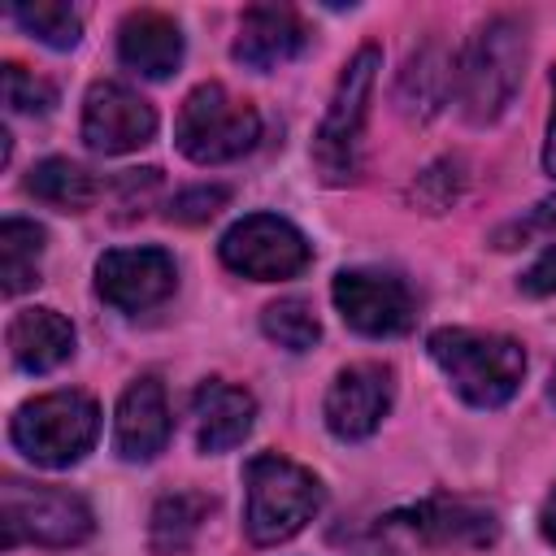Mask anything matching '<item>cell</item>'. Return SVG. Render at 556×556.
<instances>
[{
    "mask_svg": "<svg viewBox=\"0 0 556 556\" xmlns=\"http://www.w3.org/2000/svg\"><path fill=\"white\" fill-rule=\"evenodd\" d=\"M543 169L556 178V70H552V117H547V139H543Z\"/></svg>",
    "mask_w": 556,
    "mask_h": 556,
    "instance_id": "obj_29",
    "label": "cell"
},
{
    "mask_svg": "<svg viewBox=\"0 0 556 556\" xmlns=\"http://www.w3.org/2000/svg\"><path fill=\"white\" fill-rule=\"evenodd\" d=\"M308 48V26L291 4H252L239 17V35L230 43V56L243 70L269 74L287 61H295Z\"/></svg>",
    "mask_w": 556,
    "mask_h": 556,
    "instance_id": "obj_14",
    "label": "cell"
},
{
    "mask_svg": "<svg viewBox=\"0 0 556 556\" xmlns=\"http://www.w3.org/2000/svg\"><path fill=\"white\" fill-rule=\"evenodd\" d=\"M213 495L204 491H169L152 504V517H148V547L156 556H182L195 547L204 521L213 517Z\"/></svg>",
    "mask_w": 556,
    "mask_h": 556,
    "instance_id": "obj_20",
    "label": "cell"
},
{
    "mask_svg": "<svg viewBox=\"0 0 556 556\" xmlns=\"http://www.w3.org/2000/svg\"><path fill=\"white\" fill-rule=\"evenodd\" d=\"M96 530V517L83 495L65 486L4 478L0 486V543H35V547H78Z\"/></svg>",
    "mask_w": 556,
    "mask_h": 556,
    "instance_id": "obj_7",
    "label": "cell"
},
{
    "mask_svg": "<svg viewBox=\"0 0 556 556\" xmlns=\"http://www.w3.org/2000/svg\"><path fill=\"white\" fill-rule=\"evenodd\" d=\"M500 539V513L465 495H430L395 508L352 534L356 556H400L404 547H486Z\"/></svg>",
    "mask_w": 556,
    "mask_h": 556,
    "instance_id": "obj_1",
    "label": "cell"
},
{
    "mask_svg": "<svg viewBox=\"0 0 556 556\" xmlns=\"http://www.w3.org/2000/svg\"><path fill=\"white\" fill-rule=\"evenodd\" d=\"M521 74H526V26L508 13L486 17L473 30V39L465 43V52L456 56L460 113L473 126L495 122L513 104V96L521 87Z\"/></svg>",
    "mask_w": 556,
    "mask_h": 556,
    "instance_id": "obj_3",
    "label": "cell"
},
{
    "mask_svg": "<svg viewBox=\"0 0 556 556\" xmlns=\"http://www.w3.org/2000/svg\"><path fill=\"white\" fill-rule=\"evenodd\" d=\"M156 135V109L126 83L100 78L83 96V143L100 156H122Z\"/></svg>",
    "mask_w": 556,
    "mask_h": 556,
    "instance_id": "obj_11",
    "label": "cell"
},
{
    "mask_svg": "<svg viewBox=\"0 0 556 556\" xmlns=\"http://www.w3.org/2000/svg\"><path fill=\"white\" fill-rule=\"evenodd\" d=\"M521 291H526V295H534V300L556 291V243H547V248H543V256L521 274Z\"/></svg>",
    "mask_w": 556,
    "mask_h": 556,
    "instance_id": "obj_28",
    "label": "cell"
},
{
    "mask_svg": "<svg viewBox=\"0 0 556 556\" xmlns=\"http://www.w3.org/2000/svg\"><path fill=\"white\" fill-rule=\"evenodd\" d=\"M252 421H256L252 391H243L235 382H222V378H208V382L195 387V395H191V426H195V447L204 456L239 447L252 434Z\"/></svg>",
    "mask_w": 556,
    "mask_h": 556,
    "instance_id": "obj_16",
    "label": "cell"
},
{
    "mask_svg": "<svg viewBox=\"0 0 556 556\" xmlns=\"http://www.w3.org/2000/svg\"><path fill=\"white\" fill-rule=\"evenodd\" d=\"M547 395H552V404H556V374H552V387H547Z\"/></svg>",
    "mask_w": 556,
    "mask_h": 556,
    "instance_id": "obj_31",
    "label": "cell"
},
{
    "mask_svg": "<svg viewBox=\"0 0 556 556\" xmlns=\"http://www.w3.org/2000/svg\"><path fill=\"white\" fill-rule=\"evenodd\" d=\"M169 404H165V387L161 378L143 374L135 378L122 400H117V413H113V447L122 460L130 465H143V460H156L169 443Z\"/></svg>",
    "mask_w": 556,
    "mask_h": 556,
    "instance_id": "obj_15",
    "label": "cell"
},
{
    "mask_svg": "<svg viewBox=\"0 0 556 556\" xmlns=\"http://www.w3.org/2000/svg\"><path fill=\"white\" fill-rule=\"evenodd\" d=\"M178 265L165 248H113L96 261V291L117 313H143L174 295Z\"/></svg>",
    "mask_w": 556,
    "mask_h": 556,
    "instance_id": "obj_13",
    "label": "cell"
},
{
    "mask_svg": "<svg viewBox=\"0 0 556 556\" xmlns=\"http://www.w3.org/2000/svg\"><path fill=\"white\" fill-rule=\"evenodd\" d=\"M330 300L339 308V317L365 334V339H391L404 334L413 326V291L404 278L395 274H378V269H339Z\"/></svg>",
    "mask_w": 556,
    "mask_h": 556,
    "instance_id": "obj_10",
    "label": "cell"
},
{
    "mask_svg": "<svg viewBox=\"0 0 556 556\" xmlns=\"http://www.w3.org/2000/svg\"><path fill=\"white\" fill-rule=\"evenodd\" d=\"M456 91V56L443 48V43H421L408 65L400 70V87H395V104L408 122H426L434 117L447 96Z\"/></svg>",
    "mask_w": 556,
    "mask_h": 556,
    "instance_id": "obj_19",
    "label": "cell"
},
{
    "mask_svg": "<svg viewBox=\"0 0 556 556\" xmlns=\"http://www.w3.org/2000/svg\"><path fill=\"white\" fill-rule=\"evenodd\" d=\"M556 222V195L552 200H543V204H534V213L530 217H517V222H508V226H500L495 230V248H517V243H526V239H534L543 226H552Z\"/></svg>",
    "mask_w": 556,
    "mask_h": 556,
    "instance_id": "obj_27",
    "label": "cell"
},
{
    "mask_svg": "<svg viewBox=\"0 0 556 556\" xmlns=\"http://www.w3.org/2000/svg\"><path fill=\"white\" fill-rule=\"evenodd\" d=\"M243 491H248L243 530L256 547H278V543L295 539L321 508L317 473L278 456V452H261L248 460Z\"/></svg>",
    "mask_w": 556,
    "mask_h": 556,
    "instance_id": "obj_4",
    "label": "cell"
},
{
    "mask_svg": "<svg viewBox=\"0 0 556 556\" xmlns=\"http://www.w3.org/2000/svg\"><path fill=\"white\" fill-rule=\"evenodd\" d=\"M217 256L230 274H243L252 282H282L308 269L313 243L278 213H248L217 239Z\"/></svg>",
    "mask_w": 556,
    "mask_h": 556,
    "instance_id": "obj_9",
    "label": "cell"
},
{
    "mask_svg": "<svg viewBox=\"0 0 556 556\" xmlns=\"http://www.w3.org/2000/svg\"><path fill=\"white\" fill-rule=\"evenodd\" d=\"M39 256H43V226L26 217L0 222V287L4 295H22L39 282Z\"/></svg>",
    "mask_w": 556,
    "mask_h": 556,
    "instance_id": "obj_22",
    "label": "cell"
},
{
    "mask_svg": "<svg viewBox=\"0 0 556 556\" xmlns=\"http://www.w3.org/2000/svg\"><path fill=\"white\" fill-rule=\"evenodd\" d=\"M226 204H230V187H222V182H200V187L178 191V195L169 200L165 217L178 222V226H200V222L217 217Z\"/></svg>",
    "mask_w": 556,
    "mask_h": 556,
    "instance_id": "obj_25",
    "label": "cell"
},
{
    "mask_svg": "<svg viewBox=\"0 0 556 556\" xmlns=\"http://www.w3.org/2000/svg\"><path fill=\"white\" fill-rule=\"evenodd\" d=\"M378 70H382V52H378V43H365V48H356V56L343 65V74L334 83L326 117L313 135V169L326 187H348L356 178L361 135H365L369 91H374Z\"/></svg>",
    "mask_w": 556,
    "mask_h": 556,
    "instance_id": "obj_6",
    "label": "cell"
},
{
    "mask_svg": "<svg viewBox=\"0 0 556 556\" xmlns=\"http://www.w3.org/2000/svg\"><path fill=\"white\" fill-rule=\"evenodd\" d=\"M426 352L469 408L508 404L526 378V352L508 334L469 330V326H439V330H430Z\"/></svg>",
    "mask_w": 556,
    "mask_h": 556,
    "instance_id": "obj_2",
    "label": "cell"
},
{
    "mask_svg": "<svg viewBox=\"0 0 556 556\" xmlns=\"http://www.w3.org/2000/svg\"><path fill=\"white\" fill-rule=\"evenodd\" d=\"M9 17L39 43L70 52L83 39V17L61 0H35V4H9Z\"/></svg>",
    "mask_w": 556,
    "mask_h": 556,
    "instance_id": "obj_23",
    "label": "cell"
},
{
    "mask_svg": "<svg viewBox=\"0 0 556 556\" xmlns=\"http://www.w3.org/2000/svg\"><path fill=\"white\" fill-rule=\"evenodd\" d=\"M4 104L13 113H48L56 104V91H52V83L35 78L26 65L9 61L4 65Z\"/></svg>",
    "mask_w": 556,
    "mask_h": 556,
    "instance_id": "obj_26",
    "label": "cell"
},
{
    "mask_svg": "<svg viewBox=\"0 0 556 556\" xmlns=\"http://www.w3.org/2000/svg\"><path fill=\"white\" fill-rule=\"evenodd\" d=\"M256 139H261V113L248 100L230 96L222 83H200L178 109L174 143L195 165L239 161L243 152L256 148Z\"/></svg>",
    "mask_w": 556,
    "mask_h": 556,
    "instance_id": "obj_8",
    "label": "cell"
},
{
    "mask_svg": "<svg viewBox=\"0 0 556 556\" xmlns=\"http://www.w3.org/2000/svg\"><path fill=\"white\" fill-rule=\"evenodd\" d=\"M261 330L269 343L287 348V352H308L317 339H321V321L313 313L308 300L300 295H287V300H274L261 308Z\"/></svg>",
    "mask_w": 556,
    "mask_h": 556,
    "instance_id": "obj_24",
    "label": "cell"
},
{
    "mask_svg": "<svg viewBox=\"0 0 556 556\" xmlns=\"http://www.w3.org/2000/svg\"><path fill=\"white\" fill-rule=\"evenodd\" d=\"M100 434V408L87 391H48L26 400L13 421H9V439L13 447L39 465V469H70L78 465Z\"/></svg>",
    "mask_w": 556,
    "mask_h": 556,
    "instance_id": "obj_5",
    "label": "cell"
},
{
    "mask_svg": "<svg viewBox=\"0 0 556 556\" xmlns=\"http://www.w3.org/2000/svg\"><path fill=\"white\" fill-rule=\"evenodd\" d=\"M391 400H395L391 365L356 361V365L339 369L330 391H326V404H321L326 430L334 439H343V443H361V439H369L382 426V417L391 413Z\"/></svg>",
    "mask_w": 556,
    "mask_h": 556,
    "instance_id": "obj_12",
    "label": "cell"
},
{
    "mask_svg": "<svg viewBox=\"0 0 556 556\" xmlns=\"http://www.w3.org/2000/svg\"><path fill=\"white\" fill-rule=\"evenodd\" d=\"M9 356L22 374H52L74 356V326L56 308H22L9 321Z\"/></svg>",
    "mask_w": 556,
    "mask_h": 556,
    "instance_id": "obj_18",
    "label": "cell"
},
{
    "mask_svg": "<svg viewBox=\"0 0 556 556\" xmlns=\"http://www.w3.org/2000/svg\"><path fill=\"white\" fill-rule=\"evenodd\" d=\"M26 191L56 213H87L100 195V182L87 165H78L70 156H48L26 174Z\"/></svg>",
    "mask_w": 556,
    "mask_h": 556,
    "instance_id": "obj_21",
    "label": "cell"
},
{
    "mask_svg": "<svg viewBox=\"0 0 556 556\" xmlns=\"http://www.w3.org/2000/svg\"><path fill=\"white\" fill-rule=\"evenodd\" d=\"M539 534L556 547V486L547 491V500H543V508H539Z\"/></svg>",
    "mask_w": 556,
    "mask_h": 556,
    "instance_id": "obj_30",
    "label": "cell"
},
{
    "mask_svg": "<svg viewBox=\"0 0 556 556\" xmlns=\"http://www.w3.org/2000/svg\"><path fill=\"white\" fill-rule=\"evenodd\" d=\"M117 56L139 78L161 83V78L178 74V65H182V30L169 13L135 9L117 26Z\"/></svg>",
    "mask_w": 556,
    "mask_h": 556,
    "instance_id": "obj_17",
    "label": "cell"
}]
</instances>
